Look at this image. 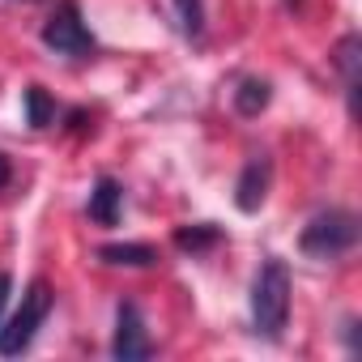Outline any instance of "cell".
I'll return each mask as SVG.
<instances>
[{"label":"cell","mask_w":362,"mask_h":362,"mask_svg":"<svg viewBox=\"0 0 362 362\" xmlns=\"http://www.w3.org/2000/svg\"><path fill=\"white\" fill-rule=\"evenodd\" d=\"M230 103H235V111H239L243 119H256V115L273 103V86H269L264 77H243L239 90L230 94Z\"/></svg>","instance_id":"obj_9"},{"label":"cell","mask_w":362,"mask_h":362,"mask_svg":"<svg viewBox=\"0 0 362 362\" xmlns=\"http://www.w3.org/2000/svg\"><path fill=\"white\" fill-rule=\"evenodd\" d=\"M153 354L145 315L136 303H119L115 307V332H111V358L115 362H145Z\"/></svg>","instance_id":"obj_5"},{"label":"cell","mask_w":362,"mask_h":362,"mask_svg":"<svg viewBox=\"0 0 362 362\" xmlns=\"http://www.w3.org/2000/svg\"><path fill=\"white\" fill-rule=\"evenodd\" d=\"M290 324V269L286 260H264L252 281V332L281 341Z\"/></svg>","instance_id":"obj_1"},{"label":"cell","mask_w":362,"mask_h":362,"mask_svg":"<svg viewBox=\"0 0 362 362\" xmlns=\"http://www.w3.org/2000/svg\"><path fill=\"white\" fill-rule=\"evenodd\" d=\"M222 243V230L214 222H197V226H179L175 230V247L179 252H188V256H205Z\"/></svg>","instance_id":"obj_11"},{"label":"cell","mask_w":362,"mask_h":362,"mask_svg":"<svg viewBox=\"0 0 362 362\" xmlns=\"http://www.w3.org/2000/svg\"><path fill=\"white\" fill-rule=\"evenodd\" d=\"M9 179H13V166H9V158H5V153H0V188H5Z\"/></svg>","instance_id":"obj_16"},{"label":"cell","mask_w":362,"mask_h":362,"mask_svg":"<svg viewBox=\"0 0 362 362\" xmlns=\"http://www.w3.org/2000/svg\"><path fill=\"white\" fill-rule=\"evenodd\" d=\"M52 303H56L52 286H47L43 277H35V281L26 286V294H22V307L9 315L5 328H0V358H22V354L35 345L43 320L52 315Z\"/></svg>","instance_id":"obj_2"},{"label":"cell","mask_w":362,"mask_h":362,"mask_svg":"<svg viewBox=\"0 0 362 362\" xmlns=\"http://www.w3.org/2000/svg\"><path fill=\"white\" fill-rule=\"evenodd\" d=\"M269 184H273V162H269L264 153L247 158L239 184H235V205H239L243 214H256V209L264 205V197H269Z\"/></svg>","instance_id":"obj_6"},{"label":"cell","mask_w":362,"mask_h":362,"mask_svg":"<svg viewBox=\"0 0 362 362\" xmlns=\"http://www.w3.org/2000/svg\"><path fill=\"white\" fill-rule=\"evenodd\" d=\"M358 64H362V39H358V35H345V39L332 47V69H337V77H341L349 119H358Z\"/></svg>","instance_id":"obj_7"},{"label":"cell","mask_w":362,"mask_h":362,"mask_svg":"<svg viewBox=\"0 0 362 362\" xmlns=\"http://www.w3.org/2000/svg\"><path fill=\"white\" fill-rule=\"evenodd\" d=\"M98 260L115 264V269H149V264H158V252L149 243H107V247H98Z\"/></svg>","instance_id":"obj_10"},{"label":"cell","mask_w":362,"mask_h":362,"mask_svg":"<svg viewBox=\"0 0 362 362\" xmlns=\"http://www.w3.org/2000/svg\"><path fill=\"white\" fill-rule=\"evenodd\" d=\"M22 107H26V124L30 128H47L56 119V98L43 86H26L22 90Z\"/></svg>","instance_id":"obj_12"},{"label":"cell","mask_w":362,"mask_h":362,"mask_svg":"<svg viewBox=\"0 0 362 362\" xmlns=\"http://www.w3.org/2000/svg\"><path fill=\"white\" fill-rule=\"evenodd\" d=\"M175 22L184 30V39H201L205 35V5L201 0H175Z\"/></svg>","instance_id":"obj_13"},{"label":"cell","mask_w":362,"mask_h":362,"mask_svg":"<svg viewBox=\"0 0 362 362\" xmlns=\"http://www.w3.org/2000/svg\"><path fill=\"white\" fill-rule=\"evenodd\" d=\"M345 345L349 354H358V320H345Z\"/></svg>","instance_id":"obj_15"},{"label":"cell","mask_w":362,"mask_h":362,"mask_svg":"<svg viewBox=\"0 0 362 362\" xmlns=\"http://www.w3.org/2000/svg\"><path fill=\"white\" fill-rule=\"evenodd\" d=\"M119 209H124V184H119V179H111V175H98L94 179V192H90V205H86L90 222L115 226L119 222Z\"/></svg>","instance_id":"obj_8"},{"label":"cell","mask_w":362,"mask_h":362,"mask_svg":"<svg viewBox=\"0 0 362 362\" xmlns=\"http://www.w3.org/2000/svg\"><path fill=\"white\" fill-rule=\"evenodd\" d=\"M9 294H13V277L0 273V315H5V307H9Z\"/></svg>","instance_id":"obj_14"},{"label":"cell","mask_w":362,"mask_h":362,"mask_svg":"<svg viewBox=\"0 0 362 362\" xmlns=\"http://www.w3.org/2000/svg\"><path fill=\"white\" fill-rule=\"evenodd\" d=\"M43 47L64 56V60H90L98 52V39L90 35L81 9H77V0H60L56 13L43 22Z\"/></svg>","instance_id":"obj_4"},{"label":"cell","mask_w":362,"mask_h":362,"mask_svg":"<svg viewBox=\"0 0 362 362\" xmlns=\"http://www.w3.org/2000/svg\"><path fill=\"white\" fill-rule=\"evenodd\" d=\"M358 235H362V226H358V218L349 209H324L303 226L298 247L311 260H337V256L358 247Z\"/></svg>","instance_id":"obj_3"}]
</instances>
